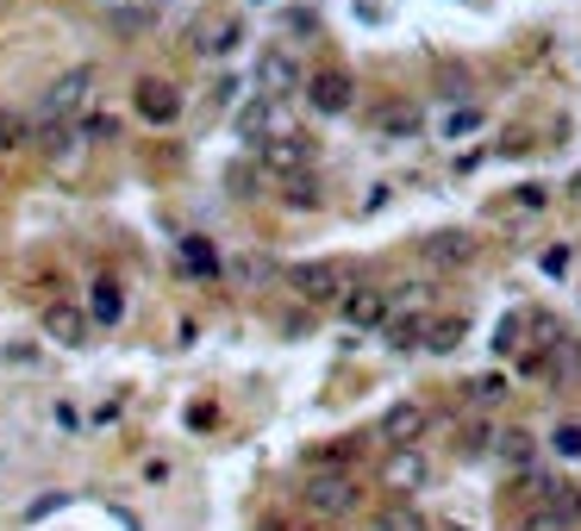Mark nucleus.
I'll return each instance as SVG.
<instances>
[{
    "label": "nucleus",
    "mask_w": 581,
    "mask_h": 531,
    "mask_svg": "<svg viewBox=\"0 0 581 531\" xmlns=\"http://www.w3.org/2000/svg\"><path fill=\"white\" fill-rule=\"evenodd\" d=\"M88 95H95V63H76V69H63V76L51 82V88H44V100H39V126H57V119H81Z\"/></svg>",
    "instance_id": "1"
},
{
    "label": "nucleus",
    "mask_w": 581,
    "mask_h": 531,
    "mask_svg": "<svg viewBox=\"0 0 581 531\" xmlns=\"http://www.w3.org/2000/svg\"><path fill=\"white\" fill-rule=\"evenodd\" d=\"M300 500H307L319 519H350V512L363 507V488H357L344 469H313L307 488H300Z\"/></svg>",
    "instance_id": "2"
},
{
    "label": "nucleus",
    "mask_w": 581,
    "mask_h": 531,
    "mask_svg": "<svg viewBox=\"0 0 581 531\" xmlns=\"http://www.w3.org/2000/svg\"><path fill=\"white\" fill-rule=\"evenodd\" d=\"M256 163L282 182V175H300V170H313V144L300 132H270L263 144H256Z\"/></svg>",
    "instance_id": "3"
},
{
    "label": "nucleus",
    "mask_w": 581,
    "mask_h": 531,
    "mask_svg": "<svg viewBox=\"0 0 581 531\" xmlns=\"http://www.w3.org/2000/svg\"><path fill=\"white\" fill-rule=\"evenodd\" d=\"M132 113L144 119V126H175V119H182V88L163 82V76H144L132 88Z\"/></svg>",
    "instance_id": "4"
},
{
    "label": "nucleus",
    "mask_w": 581,
    "mask_h": 531,
    "mask_svg": "<svg viewBox=\"0 0 581 531\" xmlns=\"http://www.w3.org/2000/svg\"><path fill=\"white\" fill-rule=\"evenodd\" d=\"M338 313H344V325H387L394 319V288L357 282V288L338 294Z\"/></svg>",
    "instance_id": "5"
},
{
    "label": "nucleus",
    "mask_w": 581,
    "mask_h": 531,
    "mask_svg": "<svg viewBox=\"0 0 581 531\" xmlns=\"http://www.w3.org/2000/svg\"><path fill=\"white\" fill-rule=\"evenodd\" d=\"M307 107L326 113V119L350 113V107H357V82H350V69H319V76H307Z\"/></svg>",
    "instance_id": "6"
},
{
    "label": "nucleus",
    "mask_w": 581,
    "mask_h": 531,
    "mask_svg": "<svg viewBox=\"0 0 581 531\" xmlns=\"http://www.w3.org/2000/svg\"><path fill=\"white\" fill-rule=\"evenodd\" d=\"M39 325H44V338H51V344H63V350H81V344H88V332H95V313H81L76 301H51Z\"/></svg>",
    "instance_id": "7"
},
{
    "label": "nucleus",
    "mask_w": 581,
    "mask_h": 531,
    "mask_svg": "<svg viewBox=\"0 0 581 531\" xmlns=\"http://www.w3.org/2000/svg\"><path fill=\"white\" fill-rule=\"evenodd\" d=\"M419 257L431 269H469L482 257V238H469V231H431V238H419Z\"/></svg>",
    "instance_id": "8"
},
{
    "label": "nucleus",
    "mask_w": 581,
    "mask_h": 531,
    "mask_svg": "<svg viewBox=\"0 0 581 531\" xmlns=\"http://www.w3.org/2000/svg\"><path fill=\"white\" fill-rule=\"evenodd\" d=\"M431 432V413L419 407V400H394L382 413V444L387 451H401V444H419V437Z\"/></svg>",
    "instance_id": "9"
},
{
    "label": "nucleus",
    "mask_w": 581,
    "mask_h": 531,
    "mask_svg": "<svg viewBox=\"0 0 581 531\" xmlns=\"http://www.w3.org/2000/svg\"><path fill=\"white\" fill-rule=\"evenodd\" d=\"M238 44H244V20H232V13L194 20V51H200V57H232Z\"/></svg>",
    "instance_id": "10"
},
{
    "label": "nucleus",
    "mask_w": 581,
    "mask_h": 531,
    "mask_svg": "<svg viewBox=\"0 0 581 531\" xmlns=\"http://www.w3.org/2000/svg\"><path fill=\"white\" fill-rule=\"evenodd\" d=\"M419 132H426V107H413V100H387L382 113H375V138L382 144H407Z\"/></svg>",
    "instance_id": "11"
},
{
    "label": "nucleus",
    "mask_w": 581,
    "mask_h": 531,
    "mask_svg": "<svg viewBox=\"0 0 581 531\" xmlns=\"http://www.w3.org/2000/svg\"><path fill=\"white\" fill-rule=\"evenodd\" d=\"M288 288L300 294V301L326 306V301H338V269L331 263H300V269H288Z\"/></svg>",
    "instance_id": "12"
},
{
    "label": "nucleus",
    "mask_w": 581,
    "mask_h": 531,
    "mask_svg": "<svg viewBox=\"0 0 581 531\" xmlns=\"http://www.w3.org/2000/svg\"><path fill=\"white\" fill-rule=\"evenodd\" d=\"M426 332H431V313H426V306H413V313H394V319L382 325V344H387V350H419Z\"/></svg>",
    "instance_id": "13"
},
{
    "label": "nucleus",
    "mask_w": 581,
    "mask_h": 531,
    "mask_svg": "<svg viewBox=\"0 0 581 531\" xmlns=\"http://www.w3.org/2000/svg\"><path fill=\"white\" fill-rule=\"evenodd\" d=\"M413 481H426V456H419V444H401V451H394V463L382 469V488L407 494Z\"/></svg>",
    "instance_id": "14"
},
{
    "label": "nucleus",
    "mask_w": 581,
    "mask_h": 531,
    "mask_svg": "<svg viewBox=\"0 0 581 531\" xmlns=\"http://www.w3.org/2000/svg\"><path fill=\"white\" fill-rule=\"evenodd\" d=\"M282 207H294V213H313V207H326V194H319V175L313 170H300V175H282Z\"/></svg>",
    "instance_id": "15"
},
{
    "label": "nucleus",
    "mask_w": 581,
    "mask_h": 531,
    "mask_svg": "<svg viewBox=\"0 0 581 531\" xmlns=\"http://www.w3.org/2000/svg\"><path fill=\"white\" fill-rule=\"evenodd\" d=\"M263 88H270V95H294V88H307V76H300V63H294L288 51H270V57H263Z\"/></svg>",
    "instance_id": "16"
},
{
    "label": "nucleus",
    "mask_w": 581,
    "mask_h": 531,
    "mask_svg": "<svg viewBox=\"0 0 581 531\" xmlns=\"http://www.w3.org/2000/svg\"><path fill=\"white\" fill-rule=\"evenodd\" d=\"M369 531H431V525H426V512H419V507H407V500H387V507L369 519Z\"/></svg>",
    "instance_id": "17"
},
{
    "label": "nucleus",
    "mask_w": 581,
    "mask_h": 531,
    "mask_svg": "<svg viewBox=\"0 0 581 531\" xmlns=\"http://www.w3.org/2000/svg\"><path fill=\"white\" fill-rule=\"evenodd\" d=\"M275 100H282V95H263V100H251V107L238 113V138H251V144H263V138H270V126H275Z\"/></svg>",
    "instance_id": "18"
},
{
    "label": "nucleus",
    "mask_w": 581,
    "mask_h": 531,
    "mask_svg": "<svg viewBox=\"0 0 581 531\" xmlns=\"http://www.w3.org/2000/svg\"><path fill=\"white\" fill-rule=\"evenodd\" d=\"M175 263L188 269V275H200V282H213V275H219V257H213V245H207V238H182Z\"/></svg>",
    "instance_id": "19"
},
{
    "label": "nucleus",
    "mask_w": 581,
    "mask_h": 531,
    "mask_svg": "<svg viewBox=\"0 0 581 531\" xmlns=\"http://www.w3.org/2000/svg\"><path fill=\"white\" fill-rule=\"evenodd\" d=\"M463 338H469V319H463V313H450V319H431L426 350H438V357H445V350H457Z\"/></svg>",
    "instance_id": "20"
},
{
    "label": "nucleus",
    "mask_w": 581,
    "mask_h": 531,
    "mask_svg": "<svg viewBox=\"0 0 581 531\" xmlns=\"http://www.w3.org/2000/svg\"><path fill=\"white\" fill-rule=\"evenodd\" d=\"M88 313H95L100 325H119V313H125V294H119V282H107V275H100V282H95V301H88Z\"/></svg>",
    "instance_id": "21"
},
{
    "label": "nucleus",
    "mask_w": 581,
    "mask_h": 531,
    "mask_svg": "<svg viewBox=\"0 0 581 531\" xmlns=\"http://www.w3.org/2000/svg\"><path fill=\"white\" fill-rule=\"evenodd\" d=\"M350 456H357V437H344V444H319V451H307V469H350Z\"/></svg>",
    "instance_id": "22"
},
{
    "label": "nucleus",
    "mask_w": 581,
    "mask_h": 531,
    "mask_svg": "<svg viewBox=\"0 0 581 531\" xmlns=\"http://www.w3.org/2000/svg\"><path fill=\"white\" fill-rule=\"evenodd\" d=\"M25 132H32V119H25V113H13V107H0V151H20V144H25Z\"/></svg>",
    "instance_id": "23"
},
{
    "label": "nucleus",
    "mask_w": 581,
    "mask_h": 531,
    "mask_svg": "<svg viewBox=\"0 0 581 531\" xmlns=\"http://www.w3.org/2000/svg\"><path fill=\"white\" fill-rule=\"evenodd\" d=\"M494 451H501V463H519V469H525V463H531V437H525V432H501V437H494Z\"/></svg>",
    "instance_id": "24"
},
{
    "label": "nucleus",
    "mask_w": 581,
    "mask_h": 531,
    "mask_svg": "<svg viewBox=\"0 0 581 531\" xmlns=\"http://www.w3.org/2000/svg\"><path fill=\"white\" fill-rule=\"evenodd\" d=\"M550 444H557V456H581V425L575 419H562L557 432H550Z\"/></svg>",
    "instance_id": "25"
},
{
    "label": "nucleus",
    "mask_w": 581,
    "mask_h": 531,
    "mask_svg": "<svg viewBox=\"0 0 581 531\" xmlns=\"http://www.w3.org/2000/svg\"><path fill=\"white\" fill-rule=\"evenodd\" d=\"M282 25H288L294 39H313V32H319V13H307V7H288V13H282Z\"/></svg>",
    "instance_id": "26"
},
{
    "label": "nucleus",
    "mask_w": 581,
    "mask_h": 531,
    "mask_svg": "<svg viewBox=\"0 0 581 531\" xmlns=\"http://www.w3.org/2000/svg\"><path fill=\"white\" fill-rule=\"evenodd\" d=\"M232 275H238V282H270L275 263H263V257H244V263H232Z\"/></svg>",
    "instance_id": "27"
},
{
    "label": "nucleus",
    "mask_w": 581,
    "mask_h": 531,
    "mask_svg": "<svg viewBox=\"0 0 581 531\" xmlns=\"http://www.w3.org/2000/svg\"><path fill=\"white\" fill-rule=\"evenodd\" d=\"M475 126H482V107H463V113L445 119V138H463V132H475Z\"/></svg>",
    "instance_id": "28"
},
{
    "label": "nucleus",
    "mask_w": 581,
    "mask_h": 531,
    "mask_svg": "<svg viewBox=\"0 0 581 531\" xmlns=\"http://www.w3.org/2000/svg\"><path fill=\"white\" fill-rule=\"evenodd\" d=\"M501 394H506V381H501V376H482L475 388H469V400H475V407H494Z\"/></svg>",
    "instance_id": "29"
},
{
    "label": "nucleus",
    "mask_w": 581,
    "mask_h": 531,
    "mask_svg": "<svg viewBox=\"0 0 581 531\" xmlns=\"http://www.w3.org/2000/svg\"><path fill=\"white\" fill-rule=\"evenodd\" d=\"M544 269H550V275H562V269H569V245H550V250H544Z\"/></svg>",
    "instance_id": "30"
},
{
    "label": "nucleus",
    "mask_w": 581,
    "mask_h": 531,
    "mask_svg": "<svg viewBox=\"0 0 581 531\" xmlns=\"http://www.w3.org/2000/svg\"><path fill=\"white\" fill-rule=\"evenodd\" d=\"M263 531H294L288 519H263Z\"/></svg>",
    "instance_id": "31"
},
{
    "label": "nucleus",
    "mask_w": 581,
    "mask_h": 531,
    "mask_svg": "<svg viewBox=\"0 0 581 531\" xmlns=\"http://www.w3.org/2000/svg\"><path fill=\"white\" fill-rule=\"evenodd\" d=\"M575 201H581V175H575Z\"/></svg>",
    "instance_id": "32"
},
{
    "label": "nucleus",
    "mask_w": 581,
    "mask_h": 531,
    "mask_svg": "<svg viewBox=\"0 0 581 531\" xmlns=\"http://www.w3.org/2000/svg\"><path fill=\"white\" fill-rule=\"evenodd\" d=\"M256 7H270V0H256Z\"/></svg>",
    "instance_id": "33"
}]
</instances>
